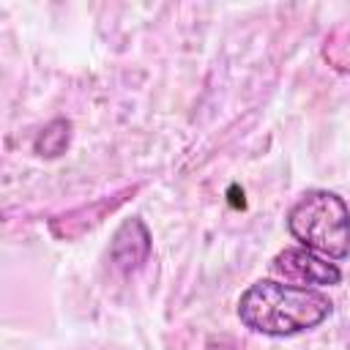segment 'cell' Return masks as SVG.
<instances>
[{
	"label": "cell",
	"mask_w": 350,
	"mask_h": 350,
	"mask_svg": "<svg viewBox=\"0 0 350 350\" xmlns=\"http://www.w3.org/2000/svg\"><path fill=\"white\" fill-rule=\"evenodd\" d=\"M290 235L325 260H345L350 254V208L328 189H312L298 197L287 213Z\"/></svg>",
	"instance_id": "2"
},
{
	"label": "cell",
	"mask_w": 350,
	"mask_h": 350,
	"mask_svg": "<svg viewBox=\"0 0 350 350\" xmlns=\"http://www.w3.org/2000/svg\"><path fill=\"white\" fill-rule=\"evenodd\" d=\"M271 271L282 276L287 284H298V287H331L342 282V271L336 262H328L325 257L304 246L282 249L271 260Z\"/></svg>",
	"instance_id": "3"
},
{
	"label": "cell",
	"mask_w": 350,
	"mask_h": 350,
	"mask_svg": "<svg viewBox=\"0 0 350 350\" xmlns=\"http://www.w3.org/2000/svg\"><path fill=\"white\" fill-rule=\"evenodd\" d=\"M148 249H150V235L145 230V224L139 219H129L120 224V230L115 232V241H112V260L123 268V271H131L137 268L145 257H148Z\"/></svg>",
	"instance_id": "4"
},
{
	"label": "cell",
	"mask_w": 350,
	"mask_h": 350,
	"mask_svg": "<svg viewBox=\"0 0 350 350\" xmlns=\"http://www.w3.org/2000/svg\"><path fill=\"white\" fill-rule=\"evenodd\" d=\"M331 312L334 304L325 293L276 279H260L238 298L241 323L265 336H295L312 331Z\"/></svg>",
	"instance_id": "1"
}]
</instances>
